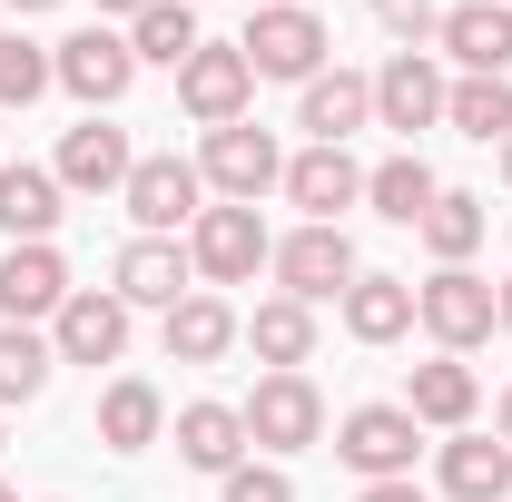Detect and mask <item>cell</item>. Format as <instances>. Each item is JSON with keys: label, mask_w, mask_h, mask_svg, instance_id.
Instances as JSON below:
<instances>
[{"label": "cell", "mask_w": 512, "mask_h": 502, "mask_svg": "<svg viewBox=\"0 0 512 502\" xmlns=\"http://www.w3.org/2000/svg\"><path fill=\"white\" fill-rule=\"evenodd\" d=\"M237 50H247L256 79H296V89H306L325 69V50H335V30H325L306 0H276V10H247V40H237Z\"/></svg>", "instance_id": "6da1fadb"}, {"label": "cell", "mask_w": 512, "mask_h": 502, "mask_svg": "<svg viewBox=\"0 0 512 502\" xmlns=\"http://www.w3.org/2000/svg\"><path fill=\"white\" fill-rule=\"evenodd\" d=\"M414 325H424L444 355H473V345L493 335V276H473V266H434V276L414 286Z\"/></svg>", "instance_id": "7a4b0ae2"}, {"label": "cell", "mask_w": 512, "mask_h": 502, "mask_svg": "<svg viewBox=\"0 0 512 502\" xmlns=\"http://www.w3.org/2000/svg\"><path fill=\"white\" fill-rule=\"evenodd\" d=\"M266 256H276V237H266V217H256V207H197V227H188L197 286H247Z\"/></svg>", "instance_id": "3957f363"}, {"label": "cell", "mask_w": 512, "mask_h": 502, "mask_svg": "<svg viewBox=\"0 0 512 502\" xmlns=\"http://www.w3.org/2000/svg\"><path fill=\"white\" fill-rule=\"evenodd\" d=\"M237 414H247V443H256V453H306V443H325L316 375H256V394L237 404Z\"/></svg>", "instance_id": "277c9868"}, {"label": "cell", "mask_w": 512, "mask_h": 502, "mask_svg": "<svg viewBox=\"0 0 512 502\" xmlns=\"http://www.w3.org/2000/svg\"><path fill=\"white\" fill-rule=\"evenodd\" d=\"M197 178L227 197V207H256L266 188H286V158H276V138L256 119H237V128H207V158H197Z\"/></svg>", "instance_id": "5b68a950"}, {"label": "cell", "mask_w": 512, "mask_h": 502, "mask_svg": "<svg viewBox=\"0 0 512 502\" xmlns=\"http://www.w3.org/2000/svg\"><path fill=\"white\" fill-rule=\"evenodd\" d=\"M276 286L296 296V306H325V296H345L365 266H355V237L345 227H296V237H276Z\"/></svg>", "instance_id": "8992f818"}, {"label": "cell", "mask_w": 512, "mask_h": 502, "mask_svg": "<svg viewBox=\"0 0 512 502\" xmlns=\"http://www.w3.org/2000/svg\"><path fill=\"white\" fill-rule=\"evenodd\" d=\"M247 99H256V69L237 40H197V60L178 69V109H188L197 128H237L247 119Z\"/></svg>", "instance_id": "52a82bcc"}, {"label": "cell", "mask_w": 512, "mask_h": 502, "mask_svg": "<svg viewBox=\"0 0 512 502\" xmlns=\"http://www.w3.org/2000/svg\"><path fill=\"white\" fill-rule=\"evenodd\" d=\"M414 443H424V424H414L404 404H355V414L335 424V453H345L365 483H404V473H414Z\"/></svg>", "instance_id": "ba28073f"}, {"label": "cell", "mask_w": 512, "mask_h": 502, "mask_svg": "<svg viewBox=\"0 0 512 502\" xmlns=\"http://www.w3.org/2000/svg\"><path fill=\"white\" fill-rule=\"evenodd\" d=\"M50 79L69 99H89V109H119L128 79H138V50H128V30H79V40L50 50Z\"/></svg>", "instance_id": "9c48e42d"}, {"label": "cell", "mask_w": 512, "mask_h": 502, "mask_svg": "<svg viewBox=\"0 0 512 502\" xmlns=\"http://www.w3.org/2000/svg\"><path fill=\"white\" fill-rule=\"evenodd\" d=\"M50 355L60 365H119L128 355V306L109 286H69V306L50 315Z\"/></svg>", "instance_id": "30bf717a"}, {"label": "cell", "mask_w": 512, "mask_h": 502, "mask_svg": "<svg viewBox=\"0 0 512 502\" xmlns=\"http://www.w3.org/2000/svg\"><path fill=\"white\" fill-rule=\"evenodd\" d=\"M109 296H119L128 315L138 306H178V296H197V266H188V247H178V237H128L119 247V266H109Z\"/></svg>", "instance_id": "8fae6325"}, {"label": "cell", "mask_w": 512, "mask_h": 502, "mask_svg": "<svg viewBox=\"0 0 512 502\" xmlns=\"http://www.w3.org/2000/svg\"><path fill=\"white\" fill-rule=\"evenodd\" d=\"M119 197H128V217H138V237H178V227H197L207 178H197L188 158H138Z\"/></svg>", "instance_id": "7c38bea8"}, {"label": "cell", "mask_w": 512, "mask_h": 502, "mask_svg": "<svg viewBox=\"0 0 512 502\" xmlns=\"http://www.w3.org/2000/svg\"><path fill=\"white\" fill-rule=\"evenodd\" d=\"M434 40L463 60V79H512V0H453Z\"/></svg>", "instance_id": "4fadbf2b"}, {"label": "cell", "mask_w": 512, "mask_h": 502, "mask_svg": "<svg viewBox=\"0 0 512 502\" xmlns=\"http://www.w3.org/2000/svg\"><path fill=\"white\" fill-rule=\"evenodd\" d=\"M158 335H168V365H217V355H237L247 315L227 306L217 286H197V296H178V306H168V325H158Z\"/></svg>", "instance_id": "5bb4252c"}, {"label": "cell", "mask_w": 512, "mask_h": 502, "mask_svg": "<svg viewBox=\"0 0 512 502\" xmlns=\"http://www.w3.org/2000/svg\"><path fill=\"white\" fill-rule=\"evenodd\" d=\"M444 89H453V79L424 60V50H394V60L375 69V119L414 138V128H434V119H444Z\"/></svg>", "instance_id": "9a60e30c"}, {"label": "cell", "mask_w": 512, "mask_h": 502, "mask_svg": "<svg viewBox=\"0 0 512 502\" xmlns=\"http://www.w3.org/2000/svg\"><path fill=\"white\" fill-rule=\"evenodd\" d=\"M365 119H375V79H355V69H316L306 99H296V128H306L316 148H345Z\"/></svg>", "instance_id": "2e32d148"}, {"label": "cell", "mask_w": 512, "mask_h": 502, "mask_svg": "<svg viewBox=\"0 0 512 502\" xmlns=\"http://www.w3.org/2000/svg\"><path fill=\"white\" fill-rule=\"evenodd\" d=\"M69 306V266L60 247H10L0 256V325H40Z\"/></svg>", "instance_id": "e0dca14e"}, {"label": "cell", "mask_w": 512, "mask_h": 502, "mask_svg": "<svg viewBox=\"0 0 512 502\" xmlns=\"http://www.w3.org/2000/svg\"><path fill=\"white\" fill-rule=\"evenodd\" d=\"M286 197L306 207V227H345V207L365 197V168L345 148H306V158H286Z\"/></svg>", "instance_id": "ac0fdd59"}, {"label": "cell", "mask_w": 512, "mask_h": 502, "mask_svg": "<svg viewBox=\"0 0 512 502\" xmlns=\"http://www.w3.org/2000/svg\"><path fill=\"white\" fill-rule=\"evenodd\" d=\"M128 168H138V158H128V128H69L60 138V168H50V178H60L69 197H109V188H128Z\"/></svg>", "instance_id": "d6986e66"}, {"label": "cell", "mask_w": 512, "mask_h": 502, "mask_svg": "<svg viewBox=\"0 0 512 502\" xmlns=\"http://www.w3.org/2000/svg\"><path fill=\"white\" fill-rule=\"evenodd\" d=\"M237 345H256V365H266V375H306V365H316V306L266 296V306L247 315V335H237Z\"/></svg>", "instance_id": "ffe728a7"}, {"label": "cell", "mask_w": 512, "mask_h": 502, "mask_svg": "<svg viewBox=\"0 0 512 502\" xmlns=\"http://www.w3.org/2000/svg\"><path fill=\"white\" fill-rule=\"evenodd\" d=\"M473 404H483V375L463 355H434V365H414V384H404V414L414 424H444V434L473 424Z\"/></svg>", "instance_id": "44dd1931"}, {"label": "cell", "mask_w": 512, "mask_h": 502, "mask_svg": "<svg viewBox=\"0 0 512 502\" xmlns=\"http://www.w3.org/2000/svg\"><path fill=\"white\" fill-rule=\"evenodd\" d=\"M178 463H197V473H217V483H227V473L247 463V414H237V404H217V394L188 404V414H178Z\"/></svg>", "instance_id": "7402d4cb"}, {"label": "cell", "mask_w": 512, "mask_h": 502, "mask_svg": "<svg viewBox=\"0 0 512 502\" xmlns=\"http://www.w3.org/2000/svg\"><path fill=\"white\" fill-rule=\"evenodd\" d=\"M158 434H168V394L148 375H119L99 394V443H109V453H148Z\"/></svg>", "instance_id": "603a6c76"}, {"label": "cell", "mask_w": 512, "mask_h": 502, "mask_svg": "<svg viewBox=\"0 0 512 502\" xmlns=\"http://www.w3.org/2000/svg\"><path fill=\"white\" fill-rule=\"evenodd\" d=\"M60 178L50 168H0V227H10V247H50V227H60Z\"/></svg>", "instance_id": "cb8c5ba5"}, {"label": "cell", "mask_w": 512, "mask_h": 502, "mask_svg": "<svg viewBox=\"0 0 512 502\" xmlns=\"http://www.w3.org/2000/svg\"><path fill=\"white\" fill-rule=\"evenodd\" d=\"M444 493H453V502H512V443L453 434V443H444Z\"/></svg>", "instance_id": "d4e9b609"}, {"label": "cell", "mask_w": 512, "mask_h": 502, "mask_svg": "<svg viewBox=\"0 0 512 502\" xmlns=\"http://www.w3.org/2000/svg\"><path fill=\"white\" fill-rule=\"evenodd\" d=\"M335 306H345V335H355V345H394V335L414 325V286H404V276H355Z\"/></svg>", "instance_id": "484cf974"}, {"label": "cell", "mask_w": 512, "mask_h": 502, "mask_svg": "<svg viewBox=\"0 0 512 502\" xmlns=\"http://www.w3.org/2000/svg\"><path fill=\"white\" fill-rule=\"evenodd\" d=\"M365 197H375V217H394V227H424V207H434V168L404 148V158H384V168H365Z\"/></svg>", "instance_id": "4316f807"}, {"label": "cell", "mask_w": 512, "mask_h": 502, "mask_svg": "<svg viewBox=\"0 0 512 502\" xmlns=\"http://www.w3.org/2000/svg\"><path fill=\"white\" fill-rule=\"evenodd\" d=\"M50 365H60V355H50L40 325H0V414H10V404H40V394H50Z\"/></svg>", "instance_id": "83f0119b"}, {"label": "cell", "mask_w": 512, "mask_h": 502, "mask_svg": "<svg viewBox=\"0 0 512 502\" xmlns=\"http://www.w3.org/2000/svg\"><path fill=\"white\" fill-rule=\"evenodd\" d=\"M128 50L158 60V69H188L197 60V10H188V0H148V10L128 20Z\"/></svg>", "instance_id": "f1b7e54d"}, {"label": "cell", "mask_w": 512, "mask_h": 502, "mask_svg": "<svg viewBox=\"0 0 512 502\" xmlns=\"http://www.w3.org/2000/svg\"><path fill=\"white\" fill-rule=\"evenodd\" d=\"M444 119L463 128V138H483V148H503V138H512V79H453Z\"/></svg>", "instance_id": "f546056e"}, {"label": "cell", "mask_w": 512, "mask_h": 502, "mask_svg": "<svg viewBox=\"0 0 512 502\" xmlns=\"http://www.w3.org/2000/svg\"><path fill=\"white\" fill-rule=\"evenodd\" d=\"M483 227H493V217H483V197H463V188H444L434 207H424V247L444 256V266H463V256L483 247Z\"/></svg>", "instance_id": "4dcf8cb0"}, {"label": "cell", "mask_w": 512, "mask_h": 502, "mask_svg": "<svg viewBox=\"0 0 512 502\" xmlns=\"http://www.w3.org/2000/svg\"><path fill=\"white\" fill-rule=\"evenodd\" d=\"M50 89V50L40 40H0V109H30Z\"/></svg>", "instance_id": "1f68e13d"}, {"label": "cell", "mask_w": 512, "mask_h": 502, "mask_svg": "<svg viewBox=\"0 0 512 502\" xmlns=\"http://www.w3.org/2000/svg\"><path fill=\"white\" fill-rule=\"evenodd\" d=\"M375 20L394 30V40H404V50H424V40L444 30V10H434V0H375Z\"/></svg>", "instance_id": "d6a6232c"}, {"label": "cell", "mask_w": 512, "mask_h": 502, "mask_svg": "<svg viewBox=\"0 0 512 502\" xmlns=\"http://www.w3.org/2000/svg\"><path fill=\"white\" fill-rule=\"evenodd\" d=\"M217 502H296V483H286L276 463H237V473H227V493H217Z\"/></svg>", "instance_id": "836d02e7"}, {"label": "cell", "mask_w": 512, "mask_h": 502, "mask_svg": "<svg viewBox=\"0 0 512 502\" xmlns=\"http://www.w3.org/2000/svg\"><path fill=\"white\" fill-rule=\"evenodd\" d=\"M355 502H424V483H414V473H404V483H365Z\"/></svg>", "instance_id": "e575fe53"}, {"label": "cell", "mask_w": 512, "mask_h": 502, "mask_svg": "<svg viewBox=\"0 0 512 502\" xmlns=\"http://www.w3.org/2000/svg\"><path fill=\"white\" fill-rule=\"evenodd\" d=\"M493 325H503V335H512V276H503V286H493Z\"/></svg>", "instance_id": "d590c367"}, {"label": "cell", "mask_w": 512, "mask_h": 502, "mask_svg": "<svg viewBox=\"0 0 512 502\" xmlns=\"http://www.w3.org/2000/svg\"><path fill=\"white\" fill-rule=\"evenodd\" d=\"M99 10H119V20H138V10H148V0H99Z\"/></svg>", "instance_id": "8d00e7d4"}, {"label": "cell", "mask_w": 512, "mask_h": 502, "mask_svg": "<svg viewBox=\"0 0 512 502\" xmlns=\"http://www.w3.org/2000/svg\"><path fill=\"white\" fill-rule=\"evenodd\" d=\"M493 424H503V443H512V384H503V414H493Z\"/></svg>", "instance_id": "74e56055"}, {"label": "cell", "mask_w": 512, "mask_h": 502, "mask_svg": "<svg viewBox=\"0 0 512 502\" xmlns=\"http://www.w3.org/2000/svg\"><path fill=\"white\" fill-rule=\"evenodd\" d=\"M10 10H50V0H10Z\"/></svg>", "instance_id": "f35d334b"}, {"label": "cell", "mask_w": 512, "mask_h": 502, "mask_svg": "<svg viewBox=\"0 0 512 502\" xmlns=\"http://www.w3.org/2000/svg\"><path fill=\"white\" fill-rule=\"evenodd\" d=\"M503 178H512V138H503Z\"/></svg>", "instance_id": "ab89813d"}, {"label": "cell", "mask_w": 512, "mask_h": 502, "mask_svg": "<svg viewBox=\"0 0 512 502\" xmlns=\"http://www.w3.org/2000/svg\"><path fill=\"white\" fill-rule=\"evenodd\" d=\"M247 10H276V0H247Z\"/></svg>", "instance_id": "60d3db41"}, {"label": "cell", "mask_w": 512, "mask_h": 502, "mask_svg": "<svg viewBox=\"0 0 512 502\" xmlns=\"http://www.w3.org/2000/svg\"><path fill=\"white\" fill-rule=\"evenodd\" d=\"M0 502H20V493H10V483H0Z\"/></svg>", "instance_id": "b9f144b4"}, {"label": "cell", "mask_w": 512, "mask_h": 502, "mask_svg": "<svg viewBox=\"0 0 512 502\" xmlns=\"http://www.w3.org/2000/svg\"><path fill=\"white\" fill-rule=\"evenodd\" d=\"M188 10H197V0H188Z\"/></svg>", "instance_id": "7bdbcfd3"}]
</instances>
